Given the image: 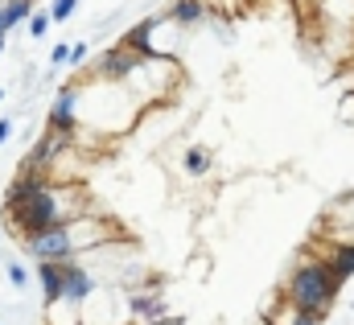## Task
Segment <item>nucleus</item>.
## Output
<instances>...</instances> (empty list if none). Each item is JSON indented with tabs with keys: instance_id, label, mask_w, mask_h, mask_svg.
<instances>
[{
	"instance_id": "4468645a",
	"label": "nucleus",
	"mask_w": 354,
	"mask_h": 325,
	"mask_svg": "<svg viewBox=\"0 0 354 325\" xmlns=\"http://www.w3.org/2000/svg\"><path fill=\"white\" fill-rule=\"evenodd\" d=\"M75 4H79V0H54V12H50V17H54V21H66V17L75 12Z\"/></svg>"
},
{
	"instance_id": "ddd939ff",
	"label": "nucleus",
	"mask_w": 354,
	"mask_h": 325,
	"mask_svg": "<svg viewBox=\"0 0 354 325\" xmlns=\"http://www.w3.org/2000/svg\"><path fill=\"white\" fill-rule=\"evenodd\" d=\"M50 21H54V17H46V12H33V21H29V33H33V37H41V33L50 29Z\"/></svg>"
},
{
	"instance_id": "0eeeda50",
	"label": "nucleus",
	"mask_w": 354,
	"mask_h": 325,
	"mask_svg": "<svg viewBox=\"0 0 354 325\" xmlns=\"http://www.w3.org/2000/svg\"><path fill=\"white\" fill-rule=\"evenodd\" d=\"M4 8V21H8V29L17 25V21H25L29 17V0H8V4H0Z\"/></svg>"
},
{
	"instance_id": "f03ea898",
	"label": "nucleus",
	"mask_w": 354,
	"mask_h": 325,
	"mask_svg": "<svg viewBox=\"0 0 354 325\" xmlns=\"http://www.w3.org/2000/svg\"><path fill=\"white\" fill-rule=\"evenodd\" d=\"M58 219H62V210H58V198L41 185L29 202H21V223L29 227V231H46V227H58Z\"/></svg>"
},
{
	"instance_id": "a211bd4d",
	"label": "nucleus",
	"mask_w": 354,
	"mask_h": 325,
	"mask_svg": "<svg viewBox=\"0 0 354 325\" xmlns=\"http://www.w3.org/2000/svg\"><path fill=\"white\" fill-rule=\"evenodd\" d=\"M297 325H313V322H309V317H301V322H297Z\"/></svg>"
},
{
	"instance_id": "1a4fd4ad",
	"label": "nucleus",
	"mask_w": 354,
	"mask_h": 325,
	"mask_svg": "<svg viewBox=\"0 0 354 325\" xmlns=\"http://www.w3.org/2000/svg\"><path fill=\"white\" fill-rule=\"evenodd\" d=\"M132 309H136V317H161V301H145V297H136Z\"/></svg>"
},
{
	"instance_id": "f8f14e48",
	"label": "nucleus",
	"mask_w": 354,
	"mask_h": 325,
	"mask_svg": "<svg viewBox=\"0 0 354 325\" xmlns=\"http://www.w3.org/2000/svg\"><path fill=\"white\" fill-rule=\"evenodd\" d=\"M128 46H132V50H149V25H136V29L128 33Z\"/></svg>"
},
{
	"instance_id": "9b49d317",
	"label": "nucleus",
	"mask_w": 354,
	"mask_h": 325,
	"mask_svg": "<svg viewBox=\"0 0 354 325\" xmlns=\"http://www.w3.org/2000/svg\"><path fill=\"white\" fill-rule=\"evenodd\" d=\"M334 268H338V276H342V280L351 276V272H354V247H342V251H338V259H334Z\"/></svg>"
},
{
	"instance_id": "f3484780",
	"label": "nucleus",
	"mask_w": 354,
	"mask_h": 325,
	"mask_svg": "<svg viewBox=\"0 0 354 325\" xmlns=\"http://www.w3.org/2000/svg\"><path fill=\"white\" fill-rule=\"evenodd\" d=\"M8 280L21 288V284H25V268H17V263H12V268H8Z\"/></svg>"
},
{
	"instance_id": "dca6fc26",
	"label": "nucleus",
	"mask_w": 354,
	"mask_h": 325,
	"mask_svg": "<svg viewBox=\"0 0 354 325\" xmlns=\"http://www.w3.org/2000/svg\"><path fill=\"white\" fill-rule=\"evenodd\" d=\"M83 58H87V46H83V41H79V46H71V62H75V66H79V62H83Z\"/></svg>"
},
{
	"instance_id": "2eb2a0df",
	"label": "nucleus",
	"mask_w": 354,
	"mask_h": 325,
	"mask_svg": "<svg viewBox=\"0 0 354 325\" xmlns=\"http://www.w3.org/2000/svg\"><path fill=\"white\" fill-rule=\"evenodd\" d=\"M185 165H189V173H202V169H206V153H202V149H189Z\"/></svg>"
},
{
	"instance_id": "9d476101",
	"label": "nucleus",
	"mask_w": 354,
	"mask_h": 325,
	"mask_svg": "<svg viewBox=\"0 0 354 325\" xmlns=\"http://www.w3.org/2000/svg\"><path fill=\"white\" fill-rule=\"evenodd\" d=\"M198 17H202L198 0H177V21H198Z\"/></svg>"
},
{
	"instance_id": "39448f33",
	"label": "nucleus",
	"mask_w": 354,
	"mask_h": 325,
	"mask_svg": "<svg viewBox=\"0 0 354 325\" xmlns=\"http://www.w3.org/2000/svg\"><path fill=\"white\" fill-rule=\"evenodd\" d=\"M87 292H91V276L83 268H71V263H66V297H71V301H83Z\"/></svg>"
},
{
	"instance_id": "6e6552de",
	"label": "nucleus",
	"mask_w": 354,
	"mask_h": 325,
	"mask_svg": "<svg viewBox=\"0 0 354 325\" xmlns=\"http://www.w3.org/2000/svg\"><path fill=\"white\" fill-rule=\"evenodd\" d=\"M132 62H136L132 54H107V58H103V71H115V75H128V71H132Z\"/></svg>"
},
{
	"instance_id": "f257e3e1",
	"label": "nucleus",
	"mask_w": 354,
	"mask_h": 325,
	"mask_svg": "<svg viewBox=\"0 0 354 325\" xmlns=\"http://www.w3.org/2000/svg\"><path fill=\"white\" fill-rule=\"evenodd\" d=\"M338 284H342V276H338L334 263H305V268L292 276L288 297H292V305H297L301 313H317V309H326V305L334 301V288H338Z\"/></svg>"
},
{
	"instance_id": "6ab92c4d",
	"label": "nucleus",
	"mask_w": 354,
	"mask_h": 325,
	"mask_svg": "<svg viewBox=\"0 0 354 325\" xmlns=\"http://www.w3.org/2000/svg\"><path fill=\"white\" fill-rule=\"evenodd\" d=\"M0 50H4V37H0Z\"/></svg>"
},
{
	"instance_id": "423d86ee",
	"label": "nucleus",
	"mask_w": 354,
	"mask_h": 325,
	"mask_svg": "<svg viewBox=\"0 0 354 325\" xmlns=\"http://www.w3.org/2000/svg\"><path fill=\"white\" fill-rule=\"evenodd\" d=\"M54 124H58V128H71V124H75V91H62V99H58V107H54Z\"/></svg>"
},
{
	"instance_id": "7ed1b4c3",
	"label": "nucleus",
	"mask_w": 354,
	"mask_h": 325,
	"mask_svg": "<svg viewBox=\"0 0 354 325\" xmlns=\"http://www.w3.org/2000/svg\"><path fill=\"white\" fill-rule=\"evenodd\" d=\"M29 247H33V255H37V259H66V255L75 251L71 235H66L62 227H46V231H33Z\"/></svg>"
},
{
	"instance_id": "20e7f679",
	"label": "nucleus",
	"mask_w": 354,
	"mask_h": 325,
	"mask_svg": "<svg viewBox=\"0 0 354 325\" xmlns=\"http://www.w3.org/2000/svg\"><path fill=\"white\" fill-rule=\"evenodd\" d=\"M37 280H41L46 305H54V301H62V297H66V263H62V259H41Z\"/></svg>"
}]
</instances>
